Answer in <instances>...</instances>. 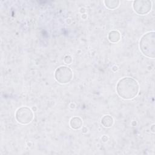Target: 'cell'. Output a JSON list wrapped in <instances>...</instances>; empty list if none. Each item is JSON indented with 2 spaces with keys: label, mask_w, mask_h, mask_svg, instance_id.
<instances>
[{
  "label": "cell",
  "mask_w": 155,
  "mask_h": 155,
  "mask_svg": "<svg viewBox=\"0 0 155 155\" xmlns=\"http://www.w3.org/2000/svg\"><path fill=\"white\" fill-rule=\"evenodd\" d=\"M139 86L137 81L132 78H124L120 79L116 86L118 95L124 99H131L138 94Z\"/></svg>",
  "instance_id": "6da1fadb"
},
{
  "label": "cell",
  "mask_w": 155,
  "mask_h": 155,
  "mask_svg": "<svg viewBox=\"0 0 155 155\" xmlns=\"http://www.w3.org/2000/svg\"><path fill=\"white\" fill-rule=\"evenodd\" d=\"M139 48L141 52L147 57H155V33L150 31L143 35L139 42Z\"/></svg>",
  "instance_id": "7a4b0ae2"
},
{
  "label": "cell",
  "mask_w": 155,
  "mask_h": 155,
  "mask_svg": "<svg viewBox=\"0 0 155 155\" xmlns=\"http://www.w3.org/2000/svg\"><path fill=\"white\" fill-rule=\"evenodd\" d=\"M54 78L60 84H67L73 78V72L67 66H60L55 71Z\"/></svg>",
  "instance_id": "3957f363"
},
{
  "label": "cell",
  "mask_w": 155,
  "mask_h": 155,
  "mask_svg": "<svg viewBox=\"0 0 155 155\" xmlns=\"http://www.w3.org/2000/svg\"><path fill=\"white\" fill-rule=\"evenodd\" d=\"M15 117L19 123L26 125L32 121L34 115L32 111L29 108L22 107L17 110Z\"/></svg>",
  "instance_id": "277c9868"
},
{
  "label": "cell",
  "mask_w": 155,
  "mask_h": 155,
  "mask_svg": "<svg viewBox=\"0 0 155 155\" xmlns=\"http://www.w3.org/2000/svg\"><path fill=\"white\" fill-rule=\"evenodd\" d=\"M133 7L134 12L138 15H146L151 10V2L147 0L134 1Z\"/></svg>",
  "instance_id": "5b68a950"
},
{
  "label": "cell",
  "mask_w": 155,
  "mask_h": 155,
  "mask_svg": "<svg viewBox=\"0 0 155 155\" xmlns=\"http://www.w3.org/2000/svg\"><path fill=\"white\" fill-rule=\"evenodd\" d=\"M70 125L73 129H79L82 125V120L79 117H73L70 119Z\"/></svg>",
  "instance_id": "8992f818"
},
{
  "label": "cell",
  "mask_w": 155,
  "mask_h": 155,
  "mask_svg": "<svg viewBox=\"0 0 155 155\" xmlns=\"http://www.w3.org/2000/svg\"><path fill=\"white\" fill-rule=\"evenodd\" d=\"M108 38L111 42H117L120 39V34L118 31L112 30L109 33Z\"/></svg>",
  "instance_id": "52a82bcc"
},
{
  "label": "cell",
  "mask_w": 155,
  "mask_h": 155,
  "mask_svg": "<svg viewBox=\"0 0 155 155\" xmlns=\"http://www.w3.org/2000/svg\"><path fill=\"white\" fill-rule=\"evenodd\" d=\"M113 119L110 115H105L101 119V124L105 127H110L113 125Z\"/></svg>",
  "instance_id": "ba28073f"
},
{
  "label": "cell",
  "mask_w": 155,
  "mask_h": 155,
  "mask_svg": "<svg viewBox=\"0 0 155 155\" xmlns=\"http://www.w3.org/2000/svg\"><path fill=\"white\" fill-rule=\"evenodd\" d=\"M104 3L105 6L109 9H114L119 6V1L116 0H110V1H105Z\"/></svg>",
  "instance_id": "9c48e42d"
},
{
  "label": "cell",
  "mask_w": 155,
  "mask_h": 155,
  "mask_svg": "<svg viewBox=\"0 0 155 155\" xmlns=\"http://www.w3.org/2000/svg\"><path fill=\"white\" fill-rule=\"evenodd\" d=\"M64 61L65 64H70L72 62V58L69 55H67L64 57Z\"/></svg>",
  "instance_id": "30bf717a"
}]
</instances>
